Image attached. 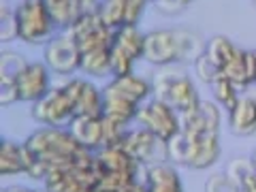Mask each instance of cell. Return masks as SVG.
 I'll return each mask as SVG.
<instances>
[{
  "instance_id": "cell-2",
  "label": "cell",
  "mask_w": 256,
  "mask_h": 192,
  "mask_svg": "<svg viewBox=\"0 0 256 192\" xmlns=\"http://www.w3.org/2000/svg\"><path fill=\"white\" fill-rule=\"evenodd\" d=\"M79 88H82V79H68L62 86H52V90L41 100L32 102V120L43 126L68 128V124L75 120Z\"/></svg>"
},
{
  "instance_id": "cell-40",
  "label": "cell",
  "mask_w": 256,
  "mask_h": 192,
  "mask_svg": "<svg viewBox=\"0 0 256 192\" xmlns=\"http://www.w3.org/2000/svg\"><path fill=\"white\" fill-rule=\"evenodd\" d=\"M254 54H256V50H254Z\"/></svg>"
},
{
  "instance_id": "cell-11",
  "label": "cell",
  "mask_w": 256,
  "mask_h": 192,
  "mask_svg": "<svg viewBox=\"0 0 256 192\" xmlns=\"http://www.w3.org/2000/svg\"><path fill=\"white\" fill-rule=\"evenodd\" d=\"M222 126V107L216 100H203L188 114H182V132L190 137L203 134H220Z\"/></svg>"
},
{
  "instance_id": "cell-12",
  "label": "cell",
  "mask_w": 256,
  "mask_h": 192,
  "mask_svg": "<svg viewBox=\"0 0 256 192\" xmlns=\"http://www.w3.org/2000/svg\"><path fill=\"white\" fill-rule=\"evenodd\" d=\"M20 100L36 102L52 90V70L45 62H28L15 82Z\"/></svg>"
},
{
  "instance_id": "cell-32",
  "label": "cell",
  "mask_w": 256,
  "mask_h": 192,
  "mask_svg": "<svg viewBox=\"0 0 256 192\" xmlns=\"http://www.w3.org/2000/svg\"><path fill=\"white\" fill-rule=\"evenodd\" d=\"M205 192H242L239 186L226 175V171L212 173L205 182Z\"/></svg>"
},
{
  "instance_id": "cell-20",
  "label": "cell",
  "mask_w": 256,
  "mask_h": 192,
  "mask_svg": "<svg viewBox=\"0 0 256 192\" xmlns=\"http://www.w3.org/2000/svg\"><path fill=\"white\" fill-rule=\"evenodd\" d=\"M30 169V152L24 143L2 141L0 143V175L11 178V175L28 173Z\"/></svg>"
},
{
  "instance_id": "cell-15",
  "label": "cell",
  "mask_w": 256,
  "mask_h": 192,
  "mask_svg": "<svg viewBox=\"0 0 256 192\" xmlns=\"http://www.w3.org/2000/svg\"><path fill=\"white\" fill-rule=\"evenodd\" d=\"M222 75L233 82L239 90L256 84V54L254 50H242L237 47L230 60L222 66Z\"/></svg>"
},
{
  "instance_id": "cell-7",
  "label": "cell",
  "mask_w": 256,
  "mask_h": 192,
  "mask_svg": "<svg viewBox=\"0 0 256 192\" xmlns=\"http://www.w3.org/2000/svg\"><path fill=\"white\" fill-rule=\"evenodd\" d=\"M43 62L50 66L52 73L68 77L82 70V50L68 32H60L50 43H45Z\"/></svg>"
},
{
  "instance_id": "cell-28",
  "label": "cell",
  "mask_w": 256,
  "mask_h": 192,
  "mask_svg": "<svg viewBox=\"0 0 256 192\" xmlns=\"http://www.w3.org/2000/svg\"><path fill=\"white\" fill-rule=\"evenodd\" d=\"M237 47H239V45H235L228 36L216 34V36H212L210 41H207V45H205V54L210 56V58H212L216 64H218L220 70H222V66L230 60V56L235 54Z\"/></svg>"
},
{
  "instance_id": "cell-24",
  "label": "cell",
  "mask_w": 256,
  "mask_h": 192,
  "mask_svg": "<svg viewBox=\"0 0 256 192\" xmlns=\"http://www.w3.org/2000/svg\"><path fill=\"white\" fill-rule=\"evenodd\" d=\"M226 175L242 192H256V169L252 158H233L226 164Z\"/></svg>"
},
{
  "instance_id": "cell-23",
  "label": "cell",
  "mask_w": 256,
  "mask_h": 192,
  "mask_svg": "<svg viewBox=\"0 0 256 192\" xmlns=\"http://www.w3.org/2000/svg\"><path fill=\"white\" fill-rule=\"evenodd\" d=\"M77 116H102V88H96L92 82L82 79L75 118Z\"/></svg>"
},
{
  "instance_id": "cell-25",
  "label": "cell",
  "mask_w": 256,
  "mask_h": 192,
  "mask_svg": "<svg viewBox=\"0 0 256 192\" xmlns=\"http://www.w3.org/2000/svg\"><path fill=\"white\" fill-rule=\"evenodd\" d=\"M82 70L90 77L111 75V52H109V47L82 54Z\"/></svg>"
},
{
  "instance_id": "cell-9",
  "label": "cell",
  "mask_w": 256,
  "mask_h": 192,
  "mask_svg": "<svg viewBox=\"0 0 256 192\" xmlns=\"http://www.w3.org/2000/svg\"><path fill=\"white\" fill-rule=\"evenodd\" d=\"M122 148H124L126 154L130 156L134 162H139L141 166H150V164L169 160V154H166V141L160 139L156 132H152L143 126L126 132Z\"/></svg>"
},
{
  "instance_id": "cell-22",
  "label": "cell",
  "mask_w": 256,
  "mask_h": 192,
  "mask_svg": "<svg viewBox=\"0 0 256 192\" xmlns=\"http://www.w3.org/2000/svg\"><path fill=\"white\" fill-rule=\"evenodd\" d=\"M130 169H141V164L134 162L124 152L122 146L102 148L96 152V171H98V175L109 171H130Z\"/></svg>"
},
{
  "instance_id": "cell-6",
  "label": "cell",
  "mask_w": 256,
  "mask_h": 192,
  "mask_svg": "<svg viewBox=\"0 0 256 192\" xmlns=\"http://www.w3.org/2000/svg\"><path fill=\"white\" fill-rule=\"evenodd\" d=\"M137 122H139V126L156 132L158 137L164 139V141L173 139L175 134L182 130V116L169 105V102L160 100L156 96H152L150 100H146L139 107Z\"/></svg>"
},
{
  "instance_id": "cell-31",
  "label": "cell",
  "mask_w": 256,
  "mask_h": 192,
  "mask_svg": "<svg viewBox=\"0 0 256 192\" xmlns=\"http://www.w3.org/2000/svg\"><path fill=\"white\" fill-rule=\"evenodd\" d=\"M192 66H194V75L201 79L203 84H207V86H212L216 79H218L220 75H222V70H220V66L218 64H216L210 56L207 54H203L201 58H196V62L192 64Z\"/></svg>"
},
{
  "instance_id": "cell-1",
  "label": "cell",
  "mask_w": 256,
  "mask_h": 192,
  "mask_svg": "<svg viewBox=\"0 0 256 192\" xmlns=\"http://www.w3.org/2000/svg\"><path fill=\"white\" fill-rule=\"evenodd\" d=\"M24 146L30 152V169L26 175L43 182L56 171L73 169V160L82 150L68 128L58 126L38 128L24 141Z\"/></svg>"
},
{
  "instance_id": "cell-34",
  "label": "cell",
  "mask_w": 256,
  "mask_h": 192,
  "mask_svg": "<svg viewBox=\"0 0 256 192\" xmlns=\"http://www.w3.org/2000/svg\"><path fill=\"white\" fill-rule=\"evenodd\" d=\"M192 2H194V0H156L154 6L162 15H180Z\"/></svg>"
},
{
  "instance_id": "cell-37",
  "label": "cell",
  "mask_w": 256,
  "mask_h": 192,
  "mask_svg": "<svg viewBox=\"0 0 256 192\" xmlns=\"http://www.w3.org/2000/svg\"><path fill=\"white\" fill-rule=\"evenodd\" d=\"M45 2H47V6L52 9V6H58V4H62V2H66V0H45Z\"/></svg>"
},
{
  "instance_id": "cell-3",
  "label": "cell",
  "mask_w": 256,
  "mask_h": 192,
  "mask_svg": "<svg viewBox=\"0 0 256 192\" xmlns=\"http://www.w3.org/2000/svg\"><path fill=\"white\" fill-rule=\"evenodd\" d=\"M152 86H154L156 98L169 102L180 116L188 114V111H192L201 102V96H198L194 82H192L182 68H178V64L160 68L154 77V82H152Z\"/></svg>"
},
{
  "instance_id": "cell-14",
  "label": "cell",
  "mask_w": 256,
  "mask_h": 192,
  "mask_svg": "<svg viewBox=\"0 0 256 192\" xmlns=\"http://www.w3.org/2000/svg\"><path fill=\"white\" fill-rule=\"evenodd\" d=\"M186 139H188V154H186V164L184 166L201 171V169H210V166H214L220 160V154H222L220 134H203V137H190V134H186Z\"/></svg>"
},
{
  "instance_id": "cell-13",
  "label": "cell",
  "mask_w": 256,
  "mask_h": 192,
  "mask_svg": "<svg viewBox=\"0 0 256 192\" xmlns=\"http://www.w3.org/2000/svg\"><path fill=\"white\" fill-rule=\"evenodd\" d=\"M26 64L28 60L18 52L11 50L0 52V105L2 107H9L20 100L15 82L22 75V70L26 68Z\"/></svg>"
},
{
  "instance_id": "cell-21",
  "label": "cell",
  "mask_w": 256,
  "mask_h": 192,
  "mask_svg": "<svg viewBox=\"0 0 256 192\" xmlns=\"http://www.w3.org/2000/svg\"><path fill=\"white\" fill-rule=\"evenodd\" d=\"M139 107L141 105H137V102L128 100L124 96L116 94L114 90H109L107 86H102V116L105 118L128 124V122H132V120H137Z\"/></svg>"
},
{
  "instance_id": "cell-26",
  "label": "cell",
  "mask_w": 256,
  "mask_h": 192,
  "mask_svg": "<svg viewBox=\"0 0 256 192\" xmlns=\"http://www.w3.org/2000/svg\"><path fill=\"white\" fill-rule=\"evenodd\" d=\"M98 18L114 32L124 28L126 26V0H100Z\"/></svg>"
},
{
  "instance_id": "cell-27",
  "label": "cell",
  "mask_w": 256,
  "mask_h": 192,
  "mask_svg": "<svg viewBox=\"0 0 256 192\" xmlns=\"http://www.w3.org/2000/svg\"><path fill=\"white\" fill-rule=\"evenodd\" d=\"M210 90H212L214 100L218 102V105L226 111V114L237 105L239 96H242V94H239V88L233 82H228L224 75H220L218 79H216V82L210 86Z\"/></svg>"
},
{
  "instance_id": "cell-16",
  "label": "cell",
  "mask_w": 256,
  "mask_h": 192,
  "mask_svg": "<svg viewBox=\"0 0 256 192\" xmlns=\"http://www.w3.org/2000/svg\"><path fill=\"white\" fill-rule=\"evenodd\" d=\"M143 182L148 186V192H184V184L178 166L169 162V160L146 166Z\"/></svg>"
},
{
  "instance_id": "cell-8",
  "label": "cell",
  "mask_w": 256,
  "mask_h": 192,
  "mask_svg": "<svg viewBox=\"0 0 256 192\" xmlns=\"http://www.w3.org/2000/svg\"><path fill=\"white\" fill-rule=\"evenodd\" d=\"M143 60L152 66H173L182 64V43L178 28H160L146 32V47Z\"/></svg>"
},
{
  "instance_id": "cell-38",
  "label": "cell",
  "mask_w": 256,
  "mask_h": 192,
  "mask_svg": "<svg viewBox=\"0 0 256 192\" xmlns=\"http://www.w3.org/2000/svg\"><path fill=\"white\" fill-rule=\"evenodd\" d=\"M252 162H254V169H256V152L252 154Z\"/></svg>"
},
{
  "instance_id": "cell-19",
  "label": "cell",
  "mask_w": 256,
  "mask_h": 192,
  "mask_svg": "<svg viewBox=\"0 0 256 192\" xmlns=\"http://www.w3.org/2000/svg\"><path fill=\"white\" fill-rule=\"evenodd\" d=\"M68 130L82 148L92 152L102 148V116H77L68 124Z\"/></svg>"
},
{
  "instance_id": "cell-10",
  "label": "cell",
  "mask_w": 256,
  "mask_h": 192,
  "mask_svg": "<svg viewBox=\"0 0 256 192\" xmlns=\"http://www.w3.org/2000/svg\"><path fill=\"white\" fill-rule=\"evenodd\" d=\"M64 32H68V34L75 38L82 54L102 50V47H111V41H114V30L102 24L98 13L82 15L73 26Z\"/></svg>"
},
{
  "instance_id": "cell-36",
  "label": "cell",
  "mask_w": 256,
  "mask_h": 192,
  "mask_svg": "<svg viewBox=\"0 0 256 192\" xmlns=\"http://www.w3.org/2000/svg\"><path fill=\"white\" fill-rule=\"evenodd\" d=\"M0 192H36V190H32L28 186H6V188H2Z\"/></svg>"
},
{
  "instance_id": "cell-35",
  "label": "cell",
  "mask_w": 256,
  "mask_h": 192,
  "mask_svg": "<svg viewBox=\"0 0 256 192\" xmlns=\"http://www.w3.org/2000/svg\"><path fill=\"white\" fill-rule=\"evenodd\" d=\"M118 192H148V186H146V182H132V184H128V186H124L122 190H118Z\"/></svg>"
},
{
  "instance_id": "cell-5",
  "label": "cell",
  "mask_w": 256,
  "mask_h": 192,
  "mask_svg": "<svg viewBox=\"0 0 256 192\" xmlns=\"http://www.w3.org/2000/svg\"><path fill=\"white\" fill-rule=\"evenodd\" d=\"M143 47H146V32L137 26H124L114 32L111 41V77L130 75L134 62L143 60Z\"/></svg>"
},
{
  "instance_id": "cell-17",
  "label": "cell",
  "mask_w": 256,
  "mask_h": 192,
  "mask_svg": "<svg viewBox=\"0 0 256 192\" xmlns=\"http://www.w3.org/2000/svg\"><path fill=\"white\" fill-rule=\"evenodd\" d=\"M228 130L235 137H252V134H256V96H239L237 105L228 111Z\"/></svg>"
},
{
  "instance_id": "cell-18",
  "label": "cell",
  "mask_w": 256,
  "mask_h": 192,
  "mask_svg": "<svg viewBox=\"0 0 256 192\" xmlns=\"http://www.w3.org/2000/svg\"><path fill=\"white\" fill-rule=\"evenodd\" d=\"M105 86L109 90H114L116 94L137 102V105H143V102L154 96V86H152V82H148L146 77L134 75V73L122 75V77H111Z\"/></svg>"
},
{
  "instance_id": "cell-39",
  "label": "cell",
  "mask_w": 256,
  "mask_h": 192,
  "mask_svg": "<svg viewBox=\"0 0 256 192\" xmlns=\"http://www.w3.org/2000/svg\"><path fill=\"white\" fill-rule=\"evenodd\" d=\"M254 4H256V0H254Z\"/></svg>"
},
{
  "instance_id": "cell-33",
  "label": "cell",
  "mask_w": 256,
  "mask_h": 192,
  "mask_svg": "<svg viewBox=\"0 0 256 192\" xmlns=\"http://www.w3.org/2000/svg\"><path fill=\"white\" fill-rule=\"evenodd\" d=\"M152 0H126V26H139L143 13Z\"/></svg>"
},
{
  "instance_id": "cell-29",
  "label": "cell",
  "mask_w": 256,
  "mask_h": 192,
  "mask_svg": "<svg viewBox=\"0 0 256 192\" xmlns=\"http://www.w3.org/2000/svg\"><path fill=\"white\" fill-rule=\"evenodd\" d=\"M15 38H20L15 9L9 4V0H2V2H0V41L11 43Z\"/></svg>"
},
{
  "instance_id": "cell-4",
  "label": "cell",
  "mask_w": 256,
  "mask_h": 192,
  "mask_svg": "<svg viewBox=\"0 0 256 192\" xmlns=\"http://www.w3.org/2000/svg\"><path fill=\"white\" fill-rule=\"evenodd\" d=\"M15 18H18L20 38L30 45L50 43L58 30L45 0H22L15 6Z\"/></svg>"
},
{
  "instance_id": "cell-30",
  "label": "cell",
  "mask_w": 256,
  "mask_h": 192,
  "mask_svg": "<svg viewBox=\"0 0 256 192\" xmlns=\"http://www.w3.org/2000/svg\"><path fill=\"white\" fill-rule=\"evenodd\" d=\"M126 124L116 122L102 116V148H114V146H122V141L126 137ZM100 148V150H102Z\"/></svg>"
}]
</instances>
